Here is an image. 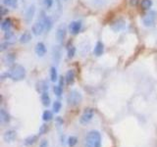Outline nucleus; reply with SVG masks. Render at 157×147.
<instances>
[{"label": "nucleus", "instance_id": "1", "mask_svg": "<svg viewBox=\"0 0 157 147\" xmlns=\"http://www.w3.org/2000/svg\"><path fill=\"white\" fill-rule=\"evenodd\" d=\"M101 134L97 130H90L85 139V147H101Z\"/></svg>", "mask_w": 157, "mask_h": 147}, {"label": "nucleus", "instance_id": "2", "mask_svg": "<svg viewBox=\"0 0 157 147\" xmlns=\"http://www.w3.org/2000/svg\"><path fill=\"white\" fill-rule=\"evenodd\" d=\"M7 74L8 78H10L15 81H19L26 78V69L21 65H13Z\"/></svg>", "mask_w": 157, "mask_h": 147}, {"label": "nucleus", "instance_id": "3", "mask_svg": "<svg viewBox=\"0 0 157 147\" xmlns=\"http://www.w3.org/2000/svg\"><path fill=\"white\" fill-rule=\"evenodd\" d=\"M82 100V95L80 91L76 89L71 90L69 92L68 97H67V101H68L69 105L71 106H77L78 105Z\"/></svg>", "mask_w": 157, "mask_h": 147}, {"label": "nucleus", "instance_id": "4", "mask_svg": "<svg viewBox=\"0 0 157 147\" xmlns=\"http://www.w3.org/2000/svg\"><path fill=\"white\" fill-rule=\"evenodd\" d=\"M156 18H157V13L155 11H149L148 13L143 17V24L144 27H150L155 25L156 22Z\"/></svg>", "mask_w": 157, "mask_h": 147}, {"label": "nucleus", "instance_id": "5", "mask_svg": "<svg viewBox=\"0 0 157 147\" xmlns=\"http://www.w3.org/2000/svg\"><path fill=\"white\" fill-rule=\"evenodd\" d=\"M93 116H94V110L92 108H86L80 118V124L81 125L88 124V123L92 120Z\"/></svg>", "mask_w": 157, "mask_h": 147}, {"label": "nucleus", "instance_id": "6", "mask_svg": "<svg viewBox=\"0 0 157 147\" xmlns=\"http://www.w3.org/2000/svg\"><path fill=\"white\" fill-rule=\"evenodd\" d=\"M44 30H45L44 24H43L42 20L39 18L38 21H37L33 25V27H31V31H33V34L35 35V37H38V35H41Z\"/></svg>", "mask_w": 157, "mask_h": 147}, {"label": "nucleus", "instance_id": "7", "mask_svg": "<svg viewBox=\"0 0 157 147\" xmlns=\"http://www.w3.org/2000/svg\"><path fill=\"white\" fill-rule=\"evenodd\" d=\"M66 34H67V29L64 24L59 26L56 30V39L58 43H60V44L63 43V41H64V39L66 37Z\"/></svg>", "mask_w": 157, "mask_h": 147}, {"label": "nucleus", "instance_id": "8", "mask_svg": "<svg viewBox=\"0 0 157 147\" xmlns=\"http://www.w3.org/2000/svg\"><path fill=\"white\" fill-rule=\"evenodd\" d=\"M34 14H35V6L33 4V5H30L27 7L25 12V21L27 24H30L31 22Z\"/></svg>", "mask_w": 157, "mask_h": 147}, {"label": "nucleus", "instance_id": "9", "mask_svg": "<svg viewBox=\"0 0 157 147\" xmlns=\"http://www.w3.org/2000/svg\"><path fill=\"white\" fill-rule=\"evenodd\" d=\"M16 137H17V133H16V130L14 129H9L7 130V132L4 133L3 136V139L7 143H12V142H14Z\"/></svg>", "mask_w": 157, "mask_h": 147}, {"label": "nucleus", "instance_id": "10", "mask_svg": "<svg viewBox=\"0 0 157 147\" xmlns=\"http://www.w3.org/2000/svg\"><path fill=\"white\" fill-rule=\"evenodd\" d=\"M82 27V24L81 21H73L69 26L70 33L72 34H78L81 31Z\"/></svg>", "mask_w": 157, "mask_h": 147}, {"label": "nucleus", "instance_id": "11", "mask_svg": "<svg viewBox=\"0 0 157 147\" xmlns=\"http://www.w3.org/2000/svg\"><path fill=\"white\" fill-rule=\"evenodd\" d=\"M125 27H126V22L124 21L123 19H118V20H116V21L114 22L112 24V26H111L112 30L114 31H116V33H117V31H120L122 30H124Z\"/></svg>", "mask_w": 157, "mask_h": 147}, {"label": "nucleus", "instance_id": "12", "mask_svg": "<svg viewBox=\"0 0 157 147\" xmlns=\"http://www.w3.org/2000/svg\"><path fill=\"white\" fill-rule=\"evenodd\" d=\"M42 16L40 17V19L43 21V24H44V27H45V30L48 33V31L52 29V26H53V22L52 20H51L50 17H48V16H46L44 13L42 12Z\"/></svg>", "mask_w": 157, "mask_h": 147}, {"label": "nucleus", "instance_id": "13", "mask_svg": "<svg viewBox=\"0 0 157 147\" xmlns=\"http://www.w3.org/2000/svg\"><path fill=\"white\" fill-rule=\"evenodd\" d=\"M60 59H61V48L60 46L55 45L52 48V60L54 63L58 64Z\"/></svg>", "mask_w": 157, "mask_h": 147}, {"label": "nucleus", "instance_id": "14", "mask_svg": "<svg viewBox=\"0 0 157 147\" xmlns=\"http://www.w3.org/2000/svg\"><path fill=\"white\" fill-rule=\"evenodd\" d=\"M35 53L38 57H43L46 54V47L43 42H37L35 45Z\"/></svg>", "mask_w": 157, "mask_h": 147}, {"label": "nucleus", "instance_id": "15", "mask_svg": "<svg viewBox=\"0 0 157 147\" xmlns=\"http://www.w3.org/2000/svg\"><path fill=\"white\" fill-rule=\"evenodd\" d=\"M48 88H49V85L46 81H39L37 82V90L38 92L40 93L46 92V91H48Z\"/></svg>", "mask_w": 157, "mask_h": 147}, {"label": "nucleus", "instance_id": "16", "mask_svg": "<svg viewBox=\"0 0 157 147\" xmlns=\"http://www.w3.org/2000/svg\"><path fill=\"white\" fill-rule=\"evenodd\" d=\"M0 122L1 124H7L10 122V115L4 108H1L0 110Z\"/></svg>", "mask_w": 157, "mask_h": 147}, {"label": "nucleus", "instance_id": "17", "mask_svg": "<svg viewBox=\"0 0 157 147\" xmlns=\"http://www.w3.org/2000/svg\"><path fill=\"white\" fill-rule=\"evenodd\" d=\"M103 52H104V44L101 41H97L93 50L94 55H95V56H101Z\"/></svg>", "mask_w": 157, "mask_h": 147}, {"label": "nucleus", "instance_id": "18", "mask_svg": "<svg viewBox=\"0 0 157 147\" xmlns=\"http://www.w3.org/2000/svg\"><path fill=\"white\" fill-rule=\"evenodd\" d=\"M12 27V21L11 19H5L3 20V21L1 22V30L4 31V33H6V31H9L10 29Z\"/></svg>", "mask_w": 157, "mask_h": 147}, {"label": "nucleus", "instance_id": "19", "mask_svg": "<svg viewBox=\"0 0 157 147\" xmlns=\"http://www.w3.org/2000/svg\"><path fill=\"white\" fill-rule=\"evenodd\" d=\"M40 99H41V102L43 106L45 107H48L51 103V99H50V96L48 94V91H46V92H43L41 93V96H40Z\"/></svg>", "mask_w": 157, "mask_h": 147}, {"label": "nucleus", "instance_id": "20", "mask_svg": "<svg viewBox=\"0 0 157 147\" xmlns=\"http://www.w3.org/2000/svg\"><path fill=\"white\" fill-rule=\"evenodd\" d=\"M65 79H66V82L68 85H72L75 81V72L74 70H69L68 72L66 73L65 75Z\"/></svg>", "mask_w": 157, "mask_h": 147}, {"label": "nucleus", "instance_id": "21", "mask_svg": "<svg viewBox=\"0 0 157 147\" xmlns=\"http://www.w3.org/2000/svg\"><path fill=\"white\" fill-rule=\"evenodd\" d=\"M15 62V55L13 53H9L7 54L5 57H4V63H5V65H13Z\"/></svg>", "mask_w": 157, "mask_h": 147}, {"label": "nucleus", "instance_id": "22", "mask_svg": "<svg viewBox=\"0 0 157 147\" xmlns=\"http://www.w3.org/2000/svg\"><path fill=\"white\" fill-rule=\"evenodd\" d=\"M2 3L7 7L16 9L18 7V0H2Z\"/></svg>", "mask_w": 157, "mask_h": 147}, {"label": "nucleus", "instance_id": "23", "mask_svg": "<svg viewBox=\"0 0 157 147\" xmlns=\"http://www.w3.org/2000/svg\"><path fill=\"white\" fill-rule=\"evenodd\" d=\"M37 141V136H30L25 139V145L26 146H30L34 144Z\"/></svg>", "mask_w": 157, "mask_h": 147}, {"label": "nucleus", "instance_id": "24", "mask_svg": "<svg viewBox=\"0 0 157 147\" xmlns=\"http://www.w3.org/2000/svg\"><path fill=\"white\" fill-rule=\"evenodd\" d=\"M30 39H31V34L30 33H25L21 35V37H20V42L25 44V43L30 42Z\"/></svg>", "mask_w": 157, "mask_h": 147}, {"label": "nucleus", "instance_id": "25", "mask_svg": "<svg viewBox=\"0 0 157 147\" xmlns=\"http://www.w3.org/2000/svg\"><path fill=\"white\" fill-rule=\"evenodd\" d=\"M50 79H51V81H53V82H55L58 79V74H57L56 67H51V69H50Z\"/></svg>", "mask_w": 157, "mask_h": 147}, {"label": "nucleus", "instance_id": "26", "mask_svg": "<svg viewBox=\"0 0 157 147\" xmlns=\"http://www.w3.org/2000/svg\"><path fill=\"white\" fill-rule=\"evenodd\" d=\"M152 0H141L140 6L143 10H149L152 6Z\"/></svg>", "mask_w": 157, "mask_h": 147}, {"label": "nucleus", "instance_id": "27", "mask_svg": "<svg viewBox=\"0 0 157 147\" xmlns=\"http://www.w3.org/2000/svg\"><path fill=\"white\" fill-rule=\"evenodd\" d=\"M52 118H53V114H52V112H51V111L46 110V111H44V112H43V114H42V119H43V121H44V122H49V121L52 120Z\"/></svg>", "mask_w": 157, "mask_h": 147}, {"label": "nucleus", "instance_id": "28", "mask_svg": "<svg viewBox=\"0 0 157 147\" xmlns=\"http://www.w3.org/2000/svg\"><path fill=\"white\" fill-rule=\"evenodd\" d=\"M77 143H78V138H77L76 136H71L68 138V145H69L70 147H74Z\"/></svg>", "mask_w": 157, "mask_h": 147}, {"label": "nucleus", "instance_id": "29", "mask_svg": "<svg viewBox=\"0 0 157 147\" xmlns=\"http://www.w3.org/2000/svg\"><path fill=\"white\" fill-rule=\"evenodd\" d=\"M62 108V104H61V102L60 101H55L54 102V104H53V111L55 113H59L60 112V110Z\"/></svg>", "mask_w": 157, "mask_h": 147}, {"label": "nucleus", "instance_id": "30", "mask_svg": "<svg viewBox=\"0 0 157 147\" xmlns=\"http://www.w3.org/2000/svg\"><path fill=\"white\" fill-rule=\"evenodd\" d=\"M53 91H54V93L56 96H61V94L63 92V89H62V86L61 85H55L53 87Z\"/></svg>", "mask_w": 157, "mask_h": 147}, {"label": "nucleus", "instance_id": "31", "mask_svg": "<svg viewBox=\"0 0 157 147\" xmlns=\"http://www.w3.org/2000/svg\"><path fill=\"white\" fill-rule=\"evenodd\" d=\"M76 54V48L74 46H71L68 50V58H73Z\"/></svg>", "mask_w": 157, "mask_h": 147}, {"label": "nucleus", "instance_id": "32", "mask_svg": "<svg viewBox=\"0 0 157 147\" xmlns=\"http://www.w3.org/2000/svg\"><path fill=\"white\" fill-rule=\"evenodd\" d=\"M47 129H48V126L43 124L40 126V129H39V134H44V133H47Z\"/></svg>", "mask_w": 157, "mask_h": 147}, {"label": "nucleus", "instance_id": "33", "mask_svg": "<svg viewBox=\"0 0 157 147\" xmlns=\"http://www.w3.org/2000/svg\"><path fill=\"white\" fill-rule=\"evenodd\" d=\"M53 3H54L53 0H44V5H45V7L47 8V9H49V8L52 7Z\"/></svg>", "mask_w": 157, "mask_h": 147}, {"label": "nucleus", "instance_id": "34", "mask_svg": "<svg viewBox=\"0 0 157 147\" xmlns=\"http://www.w3.org/2000/svg\"><path fill=\"white\" fill-rule=\"evenodd\" d=\"M11 44L10 42H8V41H6V42H2L1 43V45H0V51H4L8 46H9Z\"/></svg>", "mask_w": 157, "mask_h": 147}, {"label": "nucleus", "instance_id": "35", "mask_svg": "<svg viewBox=\"0 0 157 147\" xmlns=\"http://www.w3.org/2000/svg\"><path fill=\"white\" fill-rule=\"evenodd\" d=\"M12 37H13V33H12L11 30L6 31L5 33V39H7V40H10V39L12 38Z\"/></svg>", "mask_w": 157, "mask_h": 147}, {"label": "nucleus", "instance_id": "36", "mask_svg": "<svg viewBox=\"0 0 157 147\" xmlns=\"http://www.w3.org/2000/svg\"><path fill=\"white\" fill-rule=\"evenodd\" d=\"M0 12H1V16L3 17V16H5L6 14H8V9L4 6H1L0 7Z\"/></svg>", "mask_w": 157, "mask_h": 147}, {"label": "nucleus", "instance_id": "37", "mask_svg": "<svg viewBox=\"0 0 157 147\" xmlns=\"http://www.w3.org/2000/svg\"><path fill=\"white\" fill-rule=\"evenodd\" d=\"M47 146H48V141L45 139H43L40 142V144H39V147H47Z\"/></svg>", "mask_w": 157, "mask_h": 147}, {"label": "nucleus", "instance_id": "38", "mask_svg": "<svg viewBox=\"0 0 157 147\" xmlns=\"http://www.w3.org/2000/svg\"><path fill=\"white\" fill-rule=\"evenodd\" d=\"M137 3H139V0H130V4L132 6H136Z\"/></svg>", "mask_w": 157, "mask_h": 147}, {"label": "nucleus", "instance_id": "39", "mask_svg": "<svg viewBox=\"0 0 157 147\" xmlns=\"http://www.w3.org/2000/svg\"><path fill=\"white\" fill-rule=\"evenodd\" d=\"M64 1H67V0H64Z\"/></svg>", "mask_w": 157, "mask_h": 147}]
</instances>
